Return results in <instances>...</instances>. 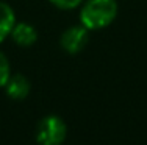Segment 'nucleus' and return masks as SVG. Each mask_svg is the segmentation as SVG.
<instances>
[{
  "instance_id": "obj_8",
  "label": "nucleus",
  "mask_w": 147,
  "mask_h": 145,
  "mask_svg": "<svg viewBox=\"0 0 147 145\" xmlns=\"http://www.w3.org/2000/svg\"><path fill=\"white\" fill-rule=\"evenodd\" d=\"M50 2L59 9H74L80 3H83V0H50Z\"/></svg>"
},
{
  "instance_id": "obj_1",
  "label": "nucleus",
  "mask_w": 147,
  "mask_h": 145,
  "mask_svg": "<svg viewBox=\"0 0 147 145\" xmlns=\"http://www.w3.org/2000/svg\"><path fill=\"white\" fill-rule=\"evenodd\" d=\"M116 16V0H86L80 11V22L88 30H100L110 25Z\"/></svg>"
},
{
  "instance_id": "obj_2",
  "label": "nucleus",
  "mask_w": 147,
  "mask_h": 145,
  "mask_svg": "<svg viewBox=\"0 0 147 145\" xmlns=\"http://www.w3.org/2000/svg\"><path fill=\"white\" fill-rule=\"evenodd\" d=\"M67 128L58 116H47L36 128V140L39 145H61L66 139Z\"/></svg>"
},
{
  "instance_id": "obj_6",
  "label": "nucleus",
  "mask_w": 147,
  "mask_h": 145,
  "mask_svg": "<svg viewBox=\"0 0 147 145\" xmlns=\"http://www.w3.org/2000/svg\"><path fill=\"white\" fill-rule=\"evenodd\" d=\"M16 25V14L14 9L5 2H0V42L11 34Z\"/></svg>"
},
{
  "instance_id": "obj_7",
  "label": "nucleus",
  "mask_w": 147,
  "mask_h": 145,
  "mask_svg": "<svg viewBox=\"0 0 147 145\" xmlns=\"http://www.w3.org/2000/svg\"><path fill=\"white\" fill-rule=\"evenodd\" d=\"M9 77H11V69H9L8 58L0 51V88H5Z\"/></svg>"
},
{
  "instance_id": "obj_5",
  "label": "nucleus",
  "mask_w": 147,
  "mask_h": 145,
  "mask_svg": "<svg viewBox=\"0 0 147 145\" xmlns=\"http://www.w3.org/2000/svg\"><path fill=\"white\" fill-rule=\"evenodd\" d=\"M5 91H6V95H8L9 98L22 100L30 94V83L20 74L11 75V77L8 78V81H6V84H5Z\"/></svg>"
},
{
  "instance_id": "obj_3",
  "label": "nucleus",
  "mask_w": 147,
  "mask_h": 145,
  "mask_svg": "<svg viewBox=\"0 0 147 145\" xmlns=\"http://www.w3.org/2000/svg\"><path fill=\"white\" fill-rule=\"evenodd\" d=\"M89 30L83 25H74V27H69L64 33L61 34V47L64 48L67 53L71 55H75L78 51H82L83 48L86 47L88 44V39H89Z\"/></svg>"
},
{
  "instance_id": "obj_4",
  "label": "nucleus",
  "mask_w": 147,
  "mask_h": 145,
  "mask_svg": "<svg viewBox=\"0 0 147 145\" xmlns=\"http://www.w3.org/2000/svg\"><path fill=\"white\" fill-rule=\"evenodd\" d=\"M9 36L13 37V41L20 47H30L36 42L38 39V31L31 23H27V22H20V23H16L14 28Z\"/></svg>"
}]
</instances>
